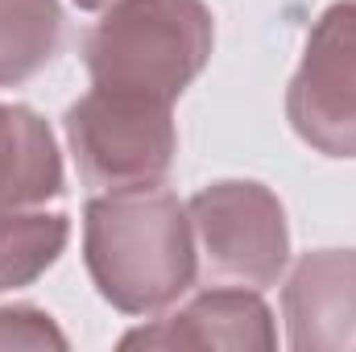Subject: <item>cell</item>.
<instances>
[{
    "instance_id": "11",
    "label": "cell",
    "mask_w": 356,
    "mask_h": 352,
    "mask_svg": "<svg viewBox=\"0 0 356 352\" xmlns=\"http://www.w3.org/2000/svg\"><path fill=\"white\" fill-rule=\"evenodd\" d=\"M0 349H67V336L42 307H0Z\"/></svg>"
},
{
    "instance_id": "4",
    "label": "cell",
    "mask_w": 356,
    "mask_h": 352,
    "mask_svg": "<svg viewBox=\"0 0 356 352\" xmlns=\"http://www.w3.org/2000/svg\"><path fill=\"white\" fill-rule=\"evenodd\" d=\"M203 273L216 282L266 290L290 262V224L282 199L266 182L220 178L186 203Z\"/></svg>"
},
{
    "instance_id": "10",
    "label": "cell",
    "mask_w": 356,
    "mask_h": 352,
    "mask_svg": "<svg viewBox=\"0 0 356 352\" xmlns=\"http://www.w3.org/2000/svg\"><path fill=\"white\" fill-rule=\"evenodd\" d=\"M71 241V220L58 211H4L0 216V290H21L38 282L63 257Z\"/></svg>"
},
{
    "instance_id": "12",
    "label": "cell",
    "mask_w": 356,
    "mask_h": 352,
    "mask_svg": "<svg viewBox=\"0 0 356 352\" xmlns=\"http://www.w3.org/2000/svg\"><path fill=\"white\" fill-rule=\"evenodd\" d=\"M116 0H75V8H83V13H104V8H112Z\"/></svg>"
},
{
    "instance_id": "2",
    "label": "cell",
    "mask_w": 356,
    "mask_h": 352,
    "mask_svg": "<svg viewBox=\"0 0 356 352\" xmlns=\"http://www.w3.org/2000/svg\"><path fill=\"white\" fill-rule=\"evenodd\" d=\"M211 46L216 17L203 0H116L83 33V67L95 88L175 104Z\"/></svg>"
},
{
    "instance_id": "8",
    "label": "cell",
    "mask_w": 356,
    "mask_h": 352,
    "mask_svg": "<svg viewBox=\"0 0 356 352\" xmlns=\"http://www.w3.org/2000/svg\"><path fill=\"white\" fill-rule=\"evenodd\" d=\"M63 195V154L50 125L25 104H0V216Z\"/></svg>"
},
{
    "instance_id": "6",
    "label": "cell",
    "mask_w": 356,
    "mask_h": 352,
    "mask_svg": "<svg viewBox=\"0 0 356 352\" xmlns=\"http://www.w3.org/2000/svg\"><path fill=\"white\" fill-rule=\"evenodd\" d=\"M286 344L294 352L356 349V249H315L282 286Z\"/></svg>"
},
{
    "instance_id": "5",
    "label": "cell",
    "mask_w": 356,
    "mask_h": 352,
    "mask_svg": "<svg viewBox=\"0 0 356 352\" xmlns=\"http://www.w3.org/2000/svg\"><path fill=\"white\" fill-rule=\"evenodd\" d=\"M286 120L323 158H356V0L327 4L286 88Z\"/></svg>"
},
{
    "instance_id": "3",
    "label": "cell",
    "mask_w": 356,
    "mask_h": 352,
    "mask_svg": "<svg viewBox=\"0 0 356 352\" xmlns=\"http://www.w3.org/2000/svg\"><path fill=\"white\" fill-rule=\"evenodd\" d=\"M63 125L79 178L95 191L158 186L175 166L178 129L162 99L91 88L67 108Z\"/></svg>"
},
{
    "instance_id": "1",
    "label": "cell",
    "mask_w": 356,
    "mask_h": 352,
    "mask_svg": "<svg viewBox=\"0 0 356 352\" xmlns=\"http://www.w3.org/2000/svg\"><path fill=\"white\" fill-rule=\"evenodd\" d=\"M83 262L99 298L124 315H158L175 307L199 278L186 203L162 182L88 199Z\"/></svg>"
},
{
    "instance_id": "9",
    "label": "cell",
    "mask_w": 356,
    "mask_h": 352,
    "mask_svg": "<svg viewBox=\"0 0 356 352\" xmlns=\"http://www.w3.org/2000/svg\"><path fill=\"white\" fill-rule=\"evenodd\" d=\"M63 50L58 0H0V88L42 75Z\"/></svg>"
},
{
    "instance_id": "7",
    "label": "cell",
    "mask_w": 356,
    "mask_h": 352,
    "mask_svg": "<svg viewBox=\"0 0 356 352\" xmlns=\"http://www.w3.org/2000/svg\"><path fill=\"white\" fill-rule=\"evenodd\" d=\"M120 349H277V328L266 298L249 286H216L195 294L175 315L133 328Z\"/></svg>"
}]
</instances>
